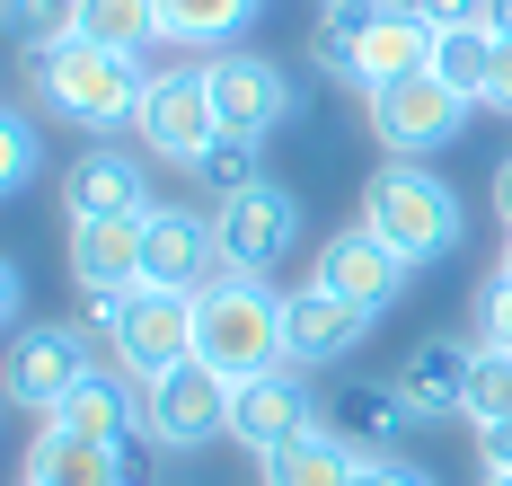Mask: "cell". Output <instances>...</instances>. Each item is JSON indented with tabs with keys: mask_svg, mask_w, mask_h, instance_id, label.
<instances>
[{
	"mask_svg": "<svg viewBox=\"0 0 512 486\" xmlns=\"http://www.w3.org/2000/svg\"><path fill=\"white\" fill-rule=\"evenodd\" d=\"M212 80V115H221V133H248V142H265L283 115H292V71L274 54H248V45H230V54L204 62Z\"/></svg>",
	"mask_w": 512,
	"mask_h": 486,
	"instance_id": "obj_11",
	"label": "cell"
},
{
	"mask_svg": "<svg viewBox=\"0 0 512 486\" xmlns=\"http://www.w3.org/2000/svg\"><path fill=\"white\" fill-rule=\"evenodd\" d=\"M265 0H159V45H186V54H230L256 27Z\"/></svg>",
	"mask_w": 512,
	"mask_h": 486,
	"instance_id": "obj_21",
	"label": "cell"
},
{
	"mask_svg": "<svg viewBox=\"0 0 512 486\" xmlns=\"http://www.w3.org/2000/svg\"><path fill=\"white\" fill-rule=\"evenodd\" d=\"M362 230L389 239L407 266H433L460 239V195L424 160H389V168H371V186H362Z\"/></svg>",
	"mask_w": 512,
	"mask_h": 486,
	"instance_id": "obj_3",
	"label": "cell"
},
{
	"mask_svg": "<svg viewBox=\"0 0 512 486\" xmlns=\"http://www.w3.org/2000/svg\"><path fill=\"white\" fill-rule=\"evenodd\" d=\"M362 451L345 433H301V442H283V451H265V486H354Z\"/></svg>",
	"mask_w": 512,
	"mask_h": 486,
	"instance_id": "obj_22",
	"label": "cell"
},
{
	"mask_svg": "<svg viewBox=\"0 0 512 486\" xmlns=\"http://www.w3.org/2000/svg\"><path fill=\"white\" fill-rule=\"evenodd\" d=\"M71 36L142 54V45H159V0H71Z\"/></svg>",
	"mask_w": 512,
	"mask_h": 486,
	"instance_id": "obj_25",
	"label": "cell"
},
{
	"mask_svg": "<svg viewBox=\"0 0 512 486\" xmlns=\"http://www.w3.org/2000/svg\"><path fill=\"white\" fill-rule=\"evenodd\" d=\"M212 230H221V248H230V266L239 274H265L292 257V239H301V204H292V186H274V177H256L248 195H230V204H212Z\"/></svg>",
	"mask_w": 512,
	"mask_h": 486,
	"instance_id": "obj_10",
	"label": "cell"
},
{
	"mask_svg": "<svg viewBox=\"0 0 512 486\" xmlns=\"http://www.w3.org/2000/svg\"><path fill=\"white\" fill-rule=\"evenodd\" d=\"M468 372H477V345H468V336H424L407 363L389 372V389L407 398L415 425H442V416L468 407Z\"/></svg>",
	"mask_w": 512,
	"mask_h": 486,
	"instance_id": "obj_17",
	"label": "cell"
},
{
	"mask_svg": "<svg viewBox=\"0 0 512 486\" xmlns=\"http://www.w3.org/2000/svg\"><path fill=\"white\" fill-rule=\"evenodd\" d=\"M486 27H495V36L512 45V0H486Z\"/></svg>",
	"mask_w": 512,
	"mask_h": 486,
	"instance_id": "obj_38",
	"label": "cell"
},
{
	"mask_svg": "<svg viewBox=\"0 0 512 486\" xmlns=\"http://www.w3.org/2000/svg\"><path fill=\"white\" fill-rule=\"evenodd\" d=\"M0 18H9V36L36 54L53 36H71V0H0Z\"/></svg>",
	"mask_w": 512,
	"mask_h": 486,
	"instance_id": "obj_30",
	"label": "cell"
},
{
	"mask_svg": "<svg viewBox=\"0 0 512 486\" xmlns=\"http://www.w3.org/2000/svg\"><path fill=\"white\" fill-rule=\"evenodd\" d=\"M354 486H433V478H424V469H407V460H362Z\"/></svg>",
	"mask_w": 512,
	"mask_h": 486,
	"instance_id": "obj_34",
	"label": "cell"
},
{
	"mask_svg": "<svg viewBox=\"0 0 512 486\" xmlns=\"http://www.w3.org/2000/svg\"><path fill=\"white\" fill-rule=\"evenodd\" d=\"M62 213L71 221H151V168H133V151L98 142L62 177Z\"/></svg>",
	"mask_w": 512,
	"mask_h": 486,
	"instance_id": "obj_16",
	"label": "cell"
},
{
	"mask_svg": "<svg viewBox=\"0 0 512 486\" xmlns=\"http://www.w3.org/2000/svg\"><path fill=\"white\" fill-rule=\"evenodd\" d=\"M27 98L80 133H124V124H142L151 71H142V54H115L98 36H53L27 54Z\"/></svg>",
	"mask_w": 512,
	"mask_h": 486,
	"instance_id": "obj_1",
	"label": "cell"
},
{
	"mask_svg": "<svg viewBox=\"0 0 512 486\" xmlns=\"http://www.w3.org/2000/svg\"><path fill=\"white\" fill-rule=\"evenodd\" d=\"M115 486H159V451H151V433H133V442L115 451Z\"/></svg>",
	"mask_w": 512,
	"mask_h": 486,
	"instance_id": "obj_32",
	"label": "cell"
},
{
	"mask_svg": "<svg viewBox=\"0 0 512 486\" xmlns=\"http://www.w3.org/2000/svg\"><path fill=\"white\" fill-rule=\"evenodd\" d=\"M27 486H115V451L45 425L36 442H27Z\"/></svg>",
	"mask_w": 512,
	"mask_h": 486,
	"instance_id": "obj_23",
	"label": "cell"
},
{
	"mask_svg": "<svg viewBox=\"0 0 512 486\" xmlns=\"http://www.w3.org/2000/svg\"><path fill=\"white\" fill-rule=\"evenodd\" d=\"M433 45H442V27L433 18H415L407 0H380L371 9V27H362V54H354V89H398V80H424L433 71Z\"/></svg>",
	"mask_w": 512,
	"mask_h": 486,
	"instance_id": "obj_14",
	"label": "cell"
},
{
	"mask_svg": "<svg viewBox=\"0 0 512 486\" xmlns=\"http://www.w3.org/2000/svg\"><path fill=\"white\" fill-rule=\"evenodd\" d=\"M477 345L512 354V274H486V292H477Z\"/></svg>",
	"mask_w": 512,
	"mask_h": 486,
	"instance_id": "obj_31",
	"label": "cell"
},
{
	"mask_svg": "<svg viewBox=\"0 0 512 486\" xmlns=\"http://www.w3.org/2000/svg\"><path fill=\"white\" fill-rule=\"evenodd\" d=\"M195 363L221 372L230 389L256 372H283V292H265L256 274L195 292Z\"/></svg>",
	"mask_w": 512,
	"mask_h": 486,
	"instance_id": "obj_2",
	"label": "cell"
},
{
	"mask_svg": "<svg viewBox=\"0 0 512 486\" xmlns=\"http://www.w3.org/2000/svg\"><path fill=\"white\" fill-rule=\"evenodd\" d=\"M486 469H512V425H495V433H486Z\"/></svg>",
	"mask_w": 512,
	"mask_h": 486,
	"instance_id": "obj_36",
	"label": "cell"
},
{
	"mask_svg": "<svg viewBox=\"0 0 512 486\" xmlns=\"http://www.w3.org/2000/svg\"><path fill=\"white\" fill-rule=\"evenodd\" d=\"M362 115H371V142H380L389 160H433V151L468 124V98H451V89L424 71V80H398V89H371Z\"/></svg>",
	"mask_w": 512,
	"mask_h": 486,
	"instance_id": "obj_8",
	"label": "cell"
},
{
	"mask_svg": "<svg viewBox=\"0 0 512 486\" xmlns=\"http://www.w3.org/2000/svg\"><path fill=\"white\" fill-rule=\"evenodd\" d=\"M477 433H495V425H512V354H486L477 345V372H468V407H460Z\"/></svg>",
	"mask_w": 512,
	"mask_h": 486,
	"instance_id": "obj_28",
	"label": "cell"
},
{
	"mask_svg": "<svg viewBox=\"0 0 512 486\" xmlns=\"http://www.w3.org/2000/svg\"><path fill=\"white\" fill-rule=\"evenodd\" d=\"M106 363H115V345H106L98 319H80V327H18V336H9V407L53 416V407H62L89 372H106Z\"/></svg>",
	"mask_w": 512,
	"mask_h": 486,
	"instance_id": "obj_5",
	"label": "cell"
},
{
	"mask_svg": "<svg viewBox=\"0 0 512 486\" xmlns=\"http://www.w3.org/2000/svg\"><path fill=\"white\" fill-rule=\"evenodd\" d=\"M371 9H380V0H354V9H318V27H309V54H318V71L354 80V54H362V27H371Z\"/></svg>",
	"mask_w": 512,
	"mask_h": 486,
	"instance_id": "obj_26",
	"label": "cell"
},
{
	"mask_svg": "<svg viewBox=\"0 0 512 486\" xmlns=\"http://www.w3.org/2000/svg\"><path fill=\"white\" fill-rule=\"evenodd\" d=\"M89 319H98L106 345H115V372H133L142 389L168 380L177 363H195V292L133 283V292H115V301H89Z\"/></svg>",
	"mask_w": 512,
	"mask_h": 486,
	"instance_id": "obj_4",
	"label": "cell"
},
{
	"mask_svg": "<svg viewBox=\"0 0 512 486\" xmlns=\"http://www.w3.org/2000/svg\"><path fill=\"white\" fill-rule=\"evenodd\" d=\"M195 177H204V195H212V204L248 195V186H256V142H248V133H221L204 160H195Z\"/></svg>",
	"mask_w": 512,
	"mask_h": 486,
	"instance_id": "obj_29",
	"label": "cell"
},
{
	"mask_svg": "<svg viewBox=\"0 0 512 486\" xmlns=\"http://www.w3.org/2000/svg\"><path fill=\"white\" fill-rule=\"evenodd\" d=\"M142 283H159V292H221V283H239L212 213H195V204H151V221H142Z\"/></svg>",
	"mask_w": 512,
	"mask_h": 486,
	"instance_id": "obj_7",
	"label": "cell"
},
{
	"mask_svg": "<svg viewBox=\"0 0 512 486\" xmlns=\"http://www.w3.org/2000/svg\"><path fill=\"white\" fill-rule=\"evenodd\" d=\"M327 433H345L362 460H389V451L415 433V416H407V398H398L389 380H345V389H336V416H327Z\"/></svg>",
	"mask_w": 512,
	"mask_h": 486,
	"instance_id": "obj_20",
	"label": "cell"
},
{
	"mask_svg": "<svg viewBox=\"0 0 512 486\" xmlns=\"http://www.w3.org/2000/svg\"><path fill=\"white\" fill-rule=\"evenodd\" d=\"M362 336H371V310L336 301V292H318V283L283 292V363H301V372H318V363H345Z\"/></svg>",
	"mask_w": 512,
	"mask_h": 486,
	"instance_id": "obj_15",
	"label": "cell"
},
{
	"mask_svg": "<svg viewBox=\"0 0 512 486\" xmlns=\"http://www.w3.org/2000/svg\"><path fill=\"white\" fill-rule=\"evenodd\" d=\"M45 425H62V433H80V442H106V451H124L133 433H142V398H133V372H89L62 407H53Z\"/></svg>",
	"mask_w": 512,
	"mask_h": 486,
	"instance_id": "obj_18",
	"label": "cell"
},
{
	"mask_svg": "<svg viewBox=\"0 0 512 486\" xmlns=\"http://www.w3.org/2000/svg\"><path fill=\"white\" fill-rule=\"evenodd\" d=\"M407 9L433 27H486V0H407Z\"/></svg>",
	"mask_w": 512,
	"mask_h": 486,
	"instance_id": "obj_33",
	"label": "cell"
},
{
	"mask_svg": "<svg viewBox=\"0 0 512 486\" xmlns=\"http://www.w3.org/2000/svg\"><path fill=\"white\" fill-rule=\"evenodd\" d=\"M142 433L159 451H204L212 433H230V380L204 363H177L168 380L142 389Z\"/></svg>",
	"mask_w": 512,
	"mask_h": 486,
	"instance_id": "obj_9",
	"label": "cell"
},
{
	"mask_svg": "<svg viewBox=\"0 0 512 486\" xmlns=\"http://www.w3.org/2000/svg\"><path fill=\"white\" fill-rule=\"evenodd\" d=\"M486 115H512V45L495 54V80H486Z\"/></svg>",
	"mask_w": 512,
	"mask_h": 486,
	"instance_id": "obj_35",
	"label": "cell"
},
{
	"mask_svg": "<svg viewBox=\"0 0 512 486\" xmlns=\"http://www.w3.org/2000/svg\"><path fill=\"white\" fill-rule=\"evenodd\" d=\"M495 274H512V239H504V266H495Z\"/></svg>",
	"mask_w": 512,
	"mask_h": 486,
	"instance_id": "obj_40",
	"label": "cell"
},
{
	"mask_svg": "<svg viewBox=\"0 0 512 486\" xmlns=\"http://www.w3.org/2000/svg\"><path fill=\"white\" fill-rule=\"evenodd\" d=\"M318 9H354V0H318Z\"/></svg>",
	"mask_w": 512,
	"mask_h": 486,
	"instance_id": "obj_41",
	"label": "cell"
},
{
	"mask_svg": "<svg viewBox=\"0 0 512 486\" xmlns=\"http://www.w3.org/2000/svg\"><path fill=\"white\" fill-rule=\"evenodd\" d=\"M495 213H504V230H512V160L495 168Z\"/></svg>",
	"mask_w": 512,
	"mask_h": 486,
	"instance_id": "obj_37",
	"label": "cell"
},
{
	"mask_svg": "<svg viewBox=\"0 0 512 486\" xmlns=\"http://www.w3.org/2000/svg\"><path fill=\"white\" fill-rule=\"evenodd\" d=\"M327 416H318V398H309V380L301 363H283V372H256L230 389V433L248 442L256 460L265 451H283V442H301V433H318Z\"/></svg>",
	"mask_w": 512,
	"mask_h": 486,
	"instance_id": "obj_12",
	"label": "cell"
},
{
	"mask_svg": "<svg viewBox=\"0 0 512 486\" xmlns=\"http://www.w3.org/2000/svg\"><path fill=\"white\" fill-rule=\"evenodd\" d=\"M495 54H504V36H495V27H442V45H433V80H442L451 98H468V107H486Z\"/></svg>",
	"mask_w": 512,
	"mask_h": 486,
	"instance_id": "obj_24",
	"label": "cell"
},
{
	"mask_svg": "<svg viewBox=\"0 0 512 486\" xmlns=\"http://www.w3.org/2000/svg\"><path fill=\"white\" fill-rule=\"evenodd\" d=\"M71 274L89 301H115L142 283V221H71Z\"/></svg>",
	"mask_w": 512,
	"mask_h": 486,
	"instance_id": "obj_19",
	"label": "cell"
},
{
	"mask_svg": "<svg viewBox=\"0 0 512 486\" xmlns=\"http://www.w3.org/2000/svg\"><path fill=\"white\" fill-rule=\"evenodd\" d=\"M477 486H512V469H477Z\"/></svg>",
	"mask_w": 512,
	"mask_h": 486,
	"instance_id": "obj_39",
	"label": "cell"
},
{
	"mask_svg": "<svg viewBox=\"0 0 512 486\" xmlns=\"http://www.w3.org/2000/svg\"><path fill=\"white\" fill-rule=\"evenodd\" d=\"M133 142H142L159 168H186V177H195V160L221 142V115H212V80H204V62L151 71V98H142V124H133Z\"/></svg>",
	"mask_w": 512,
	"mask_h": 486,
	"instance_id": "obj_6",
	"label": "cell"
},
{
	"mask_svg": "<svg viewBox=\"0 0 512 486\" xmlns=\"http://www.w3.org/2000/svg\"><path fill=\"white\" fill-rule=\"evenodd\" d=\"M36 168H45V124H36L27 98H18V107L0 115V186L18 195V186H36Z\"/></svg>",
	"mask_w": 512,
	"mask_h": 486,
	"instance_id": "obj_27",
	"label": "cell"
},
{
	"mask_svg": "<svg viewBox=\"0 0 512 486\" xmlns=\"http://www.w3.org/2000/svg\"><path fill=\"white\" fill-rule=\"evenodd\" d=\"M318 292H336V301H354V310H389L398 292H407V257L389 248V239H371V230H336V239H318V266H309Z\"/></svg>",
	"mask_w": 512,
	"mask_h": 486,
	"instance_id": "obj_13",
	"label": "cell"
}]
</instances>
